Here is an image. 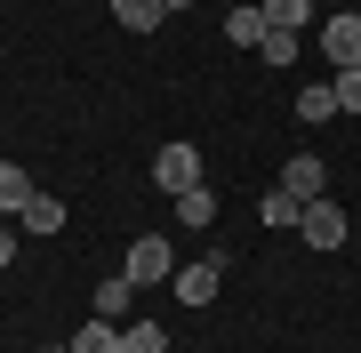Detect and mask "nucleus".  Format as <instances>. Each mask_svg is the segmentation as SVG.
Returning a JSON list of instances; mask_svg holds the SVG:
<instances>
[{
  "instance_id": "obj_1",
  "label": "nucleus",
  "mask_w": 361,
  "mask_h": 353,
  "mask_svg": "<svg viewBox=\"0 0 361 353\" xmlns=\"http://www.w3.org/2000/svg\"><path fill=\"white\" fill-rule=\"evenodd\" d=\"M153 185H161V193L169 201H177V193H193V185H201V144H161V153H153Z\"/></svg>"
},
{
  "instance_id": "obj_2",
  "label": "nucleus",
  "mask_w": 361,
  "mask_h": 353,
  "mask_svg": "<svg viewBox=\"0 0 361 353\" xmlns=\"http://www.w3.org/2000/svg\"><path fill=\"white\" fill-rule=\"evenodd\" d=\"M297 241L305 249H345V209L337 201H305L297 209Z\"/></svg>"
},
{
  "instance_id": "obj_3",
  "label": "nucleus",
  "mask_w": 361,
  "mask_h": 353,
  "mask_svg": "<svg viewBox=\"0 0 361 353\" xmlns=\"http://www.w3.org/2000/svg\"><path fill=\"white\" fill-rule=\"evenodd\" d=\"M121 273H129L137 289H145V281H169V233H137L129 257H121Z\"/></svg>"
},
{
  "instance_id": "obj_4",
  "label": "nucleus",
  "mask_w": 361,
  "mask_h": 353,
  "mask_svg": "<svg viewBox=\"0 0 361 353\" xmlns=\"http://www.w3.org/2000/svg\"><path fill=\"white\" fill-rule=\"evenodd\" d=\"M322 56H329L337 73H345V65H361V16H353V8H337L329 25H322Z\"/></svg>"
},
{
  "instance_id": "obj_5",
  "label": "nucleus",
  "mask_w": 361,
  "mask_h": 353,
  "mask_svg": "<svg viewBox=\"0 0 361 353\" xmlns=\"http://www.w3.org/2000/svg\"><path fill=\"white\" fill-rule=\"evenodd\" d=\"M322 185H329V161H322V153H297L289 169H281V193L297 201V209H305V201H322Z\"/></svg>"
},
{
  "instance_id": "obj_6",
  "label": "nucleus",
  "mask_w": 361,
  "mask_h": 353,
  "mask_svg": "<svg viewBox=\"0 0 361 353\" xmlns=\"http://www.w3.org/2000/svg\"><path fill=\"white\" fill-rule=\"evenodd\" d=\"M217 281H225V249H217V257H201V265H185V273H177V305H209V297H217Z\"/></svg>"
},
{
  "instance_id": "obj_7",
  "label": "nucleus",
  "mask_w": 361,
  "mask_h": 353,
  "mask_svg": "<svg viewBox=\"0 0 361 353\" xmlns=\"http://www.w3.org/2000/svg\"><path fill=\"white\" fill-rule=\"evenodd\" d=\"M16 225H25L32 241H49V233H65V201H56V193H32L25 209H16Z\"/></svg>"
},
{
  "instance_id": "obj_8",
  "label": "nucleus",
  "mask_w": 361,
  "mask_h": 353,
  "mask_svg": "<svg viewBox=\"0 0 361 353\" xmlns=\"http://www.w3.org/2000/svg\"><path fill=\"white\" fill-rule=\"evenodd\" d=\"M73 353H121V321H104V314H89L73 329Z\"/></svg>"
},
{
  "instance_id": "obj_9",
  "label": "nucleus",
  "mask_w": 361,
  "mask_h": 353,
  "mask_svg": "<svg viewBox=\"0 0 361 353\" xmlns=\"http://www.w3.org/2000/svg\"><path fill=\"white\" fill-rule=\"evenodd\" d=\"M265 8V32H305L313 25V0H257Z\"/></svg>"
},
{
  "instance_id": "obj_10",
  "label": "nucleus",
  "mask_w": 361,
  "mask_h": 353,
  "mask_svg": "<svg viewBox=\"0 0 361 353\" xmlns=\"http://www.w3.org/2000/svg\"><path fill=\"white\" fill-rule=\"evenodd\" d=\"M225 40H233V49H257V40H265V8H257V0H249V8H225Z\"/></svg>"
},
{
  "instance_id": "obj_11",
  "label": "nucleus",
  "mask_w": 361,
  "mask_h": 353,
  "mask_svg": "<svg viewBox=\"0 0 361 353\" xmlns=\"http://www.w3.org/2000/svg\"><path fill=\"white\" fill-rule=\"evenodd\" d=\"M32 193H40V185H32L25 169H16V161H0V217H16V209H25Z\"/></svg>"
},
{
  "instance_id": "obj_12",
  "label": "nucleus",
  "mask_w": 361,
  "mask_h": 353,
  "mask_svg": "<svg viewBox=\"0 0 361 353\" xmlns=\"http://www.w3.org/2000/svg\"><path fill=\"white\" fill-rule=\"evenodd\" d=\"M161 16H169L161 0H113V25H121V32H153Z\"/></svg>"
},
{
  "instance_id": "obj_13",
  "label": "nucleus",
  "mask_w": 361,
  "mask_h": 353,
  "mask_svg": "<svg viewBox=\"0 0 361 353\" xmlns=\"http://www.w3.org/2000/svg\"><path fill=\"white\" fill-rule=\"evenodd\" d=\"M177 225H217V193H209V185H193V193H177Z\"/></svg>"
},
{
  "instance_id": "obj_14",
  "label": "nucleus",
  "mask_w": 361,
  "mask_h": 353,
  "mask_svg": "<svg viewBox=\"0 0 361 353\" xmlns=\"http://www.w3.org/2000/svg\"><path fill=\"white\" fill-rule=\"evenodd\" d=\"M297 120H337V89H329V80L297 89Z\"/></svg>"
},
{
  "instance_id": "obj_15",
  "label": "nucleus",
  "mask_w": 361,
  "mask_h": 353,
  "mask_svg": "<svg viewBox=\"0 0 361 353\" xmlns=\"http://www.w3.org/2000/svg\"><path fill=\"white\" fill-rule=\"evenodd\" d=\"M129 297H137V281H129V273H113V281L97 289V314H104V321H121V314H129Z\"/></svg>"
},
{
  "instance_id": "obj_16",
  "label": "nucleus",
  "mask_w": 361,
  "mask_h": 353,
  "mask_svg": "<svg viewBox=\"0 0 361 353\" xmlns=\"http://www.w3.org/2000/svg\"><path fill=\"white\" fill-rule=\"evenodd\" d=\"M121 353H169V329H153V321L121 329Z\"/></svg>"
},
{
  "instance_id": "obj_17",
  "label": "nucleus",
  "mask_w": 361,
  "mask_h": 353,
  "mask_svg": "<svg viewBox=\"0 0 361 353\" xmlns=\"http://www.w3.org/2000/svg\"><path fill=\"white\" fill-rule=\"evenodd\" d=\"M329 89H337V113H361V65H345V73H329Z\"/></svg>"
},
{
  "instance_id": "obj_18",
  "label": "nucleus",
  "mask_w": 361,
  "mask_h": 353,
  "mask_svg": "<svg viewBox=\"0 0 361 353\" xmlns=\"http://www.w3.org/2000/svg\"><path fill=\"white\" fill-rule=\"evenodd\" d=\"M257 56H265V65H297V32H265Z\"/></svg>"
},
{
  "instance_id": "obj_19",
  "label": "nucleus",
  "mask_w": 361,
  "mask_h": 353,
  "mask_svg": "<svg viewBox=\"0 0 361 353\" xmlns=\"http://www.w3.org/2000/svg\"><path fill=\"white\" fill-rule=\"evenodd\" d=\"M265 225H281V233H289V225H297V201L281 193V185H273V193H265Z\"/></svg>"
},
{
  "instance_id": "obj_20",
  "label": "nucleus",
  "mask_w": 361,
  "mask_h": 353,
  "mask_svg": "<svg viewBox=\"0 0 361 353\" xmlns=\"http://www.w3.org/2000/svg\"><path fill=\"white\" fill-rule=\"evenodd\" d=\"M16 241H25V225H16V217H0V265L16 257Z\"/></svg>"
},
{
  "instance_id": "obj_21",
  "label": "nucleus",
  "mask_w": 361,
  "mask_h": 353,
  "mask_svg": "<svg viewBox=\"0 0 361 353\" xmlns=\"http://www.w3.org/2000/svg\"><path fill=\"white\" fill-rule=\"evenodd\" d=\"M161 8H169V16H177V8H193V0H161Z\"/></svg>"
},
{
  "instance_id": "obj_22",
  "label": "nucleus",
  "mask_w": 361,
  "mask_h": 353,
  "mask_svg": "<svg viewBox=\"0 0 361 353\" xmlns=\"http://www.w3.org/2000/svg\"><path fill=\"white\" fill-rule=\"evenodd\" d=\"M40 353H73V345H40Z\"/></svg>"
}]
</instances>
